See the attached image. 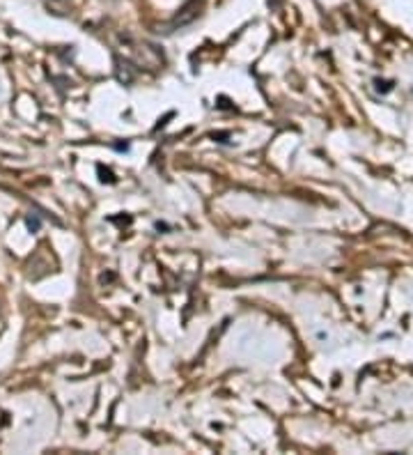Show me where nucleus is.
<instances>
[{"label": "nucleus", "instance_id": "1", "mask_svg": "<svg viewBox=\"0 0 413 455\" xmlns=\"http://www.w3.org/2000/svg\"><path fill=\"white\" fill-rule=\"evenodd\" d=\"M202 3L204 0H189L184 7L179 10V14L174 16V21H172V25H186V23H191L193 19H198V14H200V7H202Z\"/></svg>", "mask_w": 413, "mask_h": 455}, {"label": "nucleus", "instance_id": "2", "mask_svg": "<svg viewBox=\"0 0 413 455\" xmlns=\"http://www.w3.org/2000/svg\"><path fill=\"white\" fill-rule=\"evenodd\" d=\"M28 228H30L32 232H35L37 228H39V221H37V219H28Z\"/></svg>", "mask_w": 413, "mask_h": 455}]
</instances>
